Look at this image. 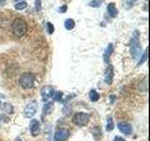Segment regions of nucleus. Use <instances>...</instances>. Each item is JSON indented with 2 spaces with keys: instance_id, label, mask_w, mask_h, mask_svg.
Here are the masks:
<instances>
[{
  "instance_id": "obj_1",
  "label": "nucleus",
  "mask_w": 150,
  "mask_h": 141,
  "mask_svg": "<svg viewBox=\"0 0 150 141\" xmlns=\"http://www.w3.org/2000/svg\"><path fill=\"white\" fill-rule=\"evenodd\" d=\"M140 36H141L140 31L134 30L129 41L130 55L134 59H137L141 53H142V47H141V43H140Z\"/></svg>"
},
{
  "instance_id": "obj_2",
  "label": "nucleus",
  "mask_w": 150,
  "mask_h": 141,
  "mask_svg": "<svg viewBox=\"0 0 150 141\" xmlns=\"http://www.w3.org/2000/svg\"><path fill=\"white\" fill-rule=\"evenodd\" d=\"M11 29L13 34L17 38H22L26 34L28 30L27 23L23 18H16L11 24Z\"/></svg>"
},
{
  "instance_id": "obj_3",
  "label": "nucleus",
  "mask_w": 150,
  "mask_h": 141,
  "mask_svg": "<svg viewBox=\"0 0 150 141\" xmlns=\"http://www.w3.org/2000/svg\"><path fill=\"white\" fill-rule=\"evenodd\" d=\"M20 86L25 88V89H29L33 86H34L35 83V75L32 73H23L22 76L20 77Z\"/></svg>"
},
{
  "instance_id": "obj_4",
  "label": "nucleus",
  "mask_w": 150,
  "mask_h": 141,
  "mask_svg": "<svg viewBox=\"0 0 150 141\" xmlns=\"http://www.w3.org/2000/svg\"><path fill=\"white\" fill-rule=\"evenodd\" d=\"M89 119H90V116L86 113H83V112H80V113H77V114H75L73 116V119H72V121L74 124H76L77 126H86L87 125L88 121H89Z\"/></svg>"
},
{
  "instance_id": "obj_5",
  "label": "nucleus",
  "mask_w": 150,
  "mask_h": 141,
  "mask_svg": "<svg viewBox=\"0 0 150 141\" xmlns=\"http://www.w3.org/2000/svg\"><path fill=\"white\" fill-rule=\"evenodd\" d=\"M37 109H38V103L36 101H31L30 103H27V105L25 106L23 113H25V116L26 118L30 119V118H32L36 114Z\"/></svg>"
},
{
  "instance_id": "obj_6",
  "label": "nucleus",
  "mask_w": 150,
  "mask_h": 141,
  "mask_svg": "<svg viewBox=\"0 0 150 141\" xmlns=\"http://www.w3.org/2000/svg\"><path fill=\"white\" fill-rule=\"evenodd\" d=\"M69 137V131L67 129H58L54 133V141H65Z\"/></svg>"
},
{
  "instance_id": "obj_7",
  "label": "nucleus",
  "mask_w": 150,
  "mask_h": 141,
  "mask_svg": "<svg viewBox=\"0 0 150 141\" xmlns=\"http://www.w3.org/2000/svg\"><path fill=\"white\" fill-rule=\"evenodd\" d=\"M54 95V88L52 86H45L41 89V96L43 101H48Z\"/></svg>"
},
{
  "instance_id": "obj_8",
  "label": "nucleus",
  "mask_w": 150,
  "mask_h": 141,
  "mask_svg": "<svg viewBox=\"0 0 150 141\" xmlns=\"http://www.w3.org/2000/svg\"><path fill=\"white\" fill-rule=\"evenodd\" d=\"M112 79H114V67L112 65H108V67L105 70V76H104L105 83L108 85H111L112 83Z\"/></svg>"
},
{
  "instance_id": "obj_9",
  "label": "nucleus",
  "mask_w": 150,
  "mask_h": 141,
  "mask_svg": "<svg viewBox=\"0 0 150 141\" xmlns=\"http://www.w3.org/2000/svg\"><path fill=\"white\" fill-rule=\"evenodd\" d=\"M118 129L125 135H130L132 133V127L128 122H120L118 124Z\"/></svg>"
},
{
  "instance_id": "obj_10",
  "label": "nucleus",
  "mask_w": 150,
  "mask_h": 141,
  "mask_svg": "<svg viewBox=\"0 0 150 141\" xmlns=\"http://www.w3.org/2000/svg\"><path fill=\"white\" fill-rule=\"evenodd\" d=\"M112 52H114V45H112V43H109L107 46V48L105 49L104 55H103L104 62H106V63L110 62V58H111V55L112 54Z\"/></svg>"
},
{
  "instance_id": "obj_11",
  "label": "nucleus",
  "mask_w": 150,
  "mask_h": 141,
  "mask_svg": "<svg viewBox=\"0 0 150 141\" xmlns=\"http://www.w3.org/2000/svg\"><path fill=\"white\" fill-rule=\"evenodd\" d=\"M107 11L108 13L110 14V16L112 18H115L117 15H118V11H117L116 6H115V3H109L107 6Z\"/></svg>"
},
{
  "instance_id": "obj_12",
  "label": "nucleus",
  "mask_w": 150,
  "mask_h": 141,
  "mask_svg": "<svg viewBox=\"0 0 150 141\" xmlns=\"http://www.w3.org/2000/svg\"><path fill=\"white\" fill-rule=\"evenodd\" d=\"M30 131L33 135H38L40 134V122L38 120H32L31 124H30Z\"/></svg>"
},
{
  "instance_id": "obj_13",
  "label": "nucleus",
  "mask_w": 150,
  "mask_h": 141,
  "mask_svg": "<svg viewBox=\"0 0 150 141\" xmlns=\"http://www.w3.org/2000/svg\"><path fill=\"white\" fill-rule=\"evenodd\" d=\"M64 26H65V28L67 30H72L74 28V26H75V21L71 18H69V19H67V20L65 21Z\"/></svg>"
},
{
  "instance_id": "obj_14",
  "label": "nucleus",
  "mask_w": 150,
  "mask_h": 141,
  "mask_svg": "<svg viewBox=\"0 0 150 141\" xmlns=\"http://www.w3.org/2000/svg\"><path fill=\"white\" fill-rule=\"evenodd\" d=\"M54 109V103H47L43 106V113L44 114H50Z\"/></svg>"
},
{
  "instance_id": "obj_15",
  "label": "nucleus",
  "mask_w": 150,
  "mask_h": 141,
  "mask_svg": "<svg viewBox=\"0 0 150 141\" xmlns=\"http://www.w3.org/2000/svg\"><path fill=\"white\" fill-rule=\"evenodd\" d=\"M27 7V3L25 1H20V2H17L15 4V6H14V8H15L17 11H23V9H26Z\"/></svg>"
},
{
  "instance_id": "obj_16",
  "label": "nucleus",
  "mask_w": 150,
  "mask_h": 141,
  "mask_svg": "<svg viewBox=\"0 0 150 141\" xmlns=\"http://www.w3.org/2000/svg\"><path fill=\"white\" fill-rule=\"evenodd\" d=\"M89 97H90V100L92 102H96L100 99V95H98V92H96V90H91L89 93Z\"/></svg>"
},
{
  "instance_id": "obj_17",
  "label": "nucleus",
  "mask_w": 150,
  "mask_h": 141,
  "mask_svg": "<svg viewBox=\"0 0 150 141\" xmlns=\"http://www.w3.org/2000/svg\"><path fill=\"white\" fill-rule=\"evenodd\" d=\"M102 4V0H93L92 2L89 3V6L92 8H100Z\"/></svg>"
},
{
  "instance_id": "obj_18",
  "label": "nucleus",
  "mask_w": 150,
  "mask_h": 141,
  "mask_svg": "<svg viewBox=\"0 0 150 141\" xmlns=\"http://www.w3.org/2000/svg\"><path fill=\"white\" fill-rule=\"evenodd\" d=\"M46 26H47V31H48V33L51 35V34H53V33L54 32V25L52 23H47L46 24Z\"/></svg>"
},
{
  "instance_id": "obj_19",
  "label": "nucleus",
  "mask_w": 150,
  "mask_h": 141,
  "mask_svg": "<svg viewBox=\"0 0 150 141\" xmlns=\"http://www.w3.org/2000/svg\"><path fill=\"white\" fill-rule=\"evenodd\" d=\"M41 0H35V11L37 12H40L41 11Z\"/></svg>"
},
{
  "instance_id": "obj_20",
  "label": "nucleus",
  "mask_w": 150,
  "mask_h": 141,
  "mask_svg": "<svg viewBox=\"0 0 150 141\" xmlns=\"http://www.w3.org/2000/svg\"><path fill=\"white\" fill-rule=\"evenodd\" d=\"M146 58H147V49L144 51V55L142 56V58H141V59H140V61H139V63H138V66H140V65H142L145 60H146Z\"/></svg>"
},
{
  "instance_id": "obj_21",
  "label": "nucleus",
  "mask_w": 150,
  "mask_h": 141,
  "mask_svg": "<svg viewBox=\"0 0 150 141\" xmlns=\"http://www.w3.org/2000/svg\"><path fill=\"white\" fill-rule=\"evenodd\" d=\"M114 129V122H112V120L111 118H109L107 120V130H112Z\"/></svg>"
},
{
  "instance_id": "obj_22",
  "label": "nucleus",
  "mask_w": 150,
  "mask_h": 141,
  "mask_svg": "<svg viewBox=\"0 0 150 141\" xmlns=\"http://www.w3.org/2000/svg\"><path fill=\"white\" fill-rule=\"evenodd\" d=\"M61 95H62V93H61V92H56L55 96L54 97V99L55 101H59L60 99H61Z\"/></svg>"
},
{
  "instance_id": "obj_23",
  "label": "nucleus",
  "mask_w": 150,
  "mask_h": 141,
  "mask_svg": "<svg viewBox=\"0 0 150 141\" xmlns=\"http://www.w3.org/2000/svg\"><path fill=\"white\" fill-rule=\"evenodd\" d=\"M66 11H67V6H66V5H63L62 7L59 8V11H60V12L64 13V12H66Z\"/></svg>"
},
{
  "instance_id": "obj_24",
  "label": "nucleus",
  "mask_w": 150,
  "mask_h": 141,
  "mask_svg": "<svg viewBox=\"0 0 150 141\" xmlns=\"http://www.w3.org/2000/svg\"><path fill=\"white\" fill-rule=\"evenodd\" d=\"M114 141H125V139H124V138H122V137H120V136H116V137L114 139Z\"/></svg>"
},
{
  "instance_id": "obj_25",
  "label": "nucleus",
  "mask_w": 150,
  "mask_h": 141,
  "mask_svg": "<svg viewBox=\"0 0 150 141\" xmlns=\"http://www.w3.org/2000/svg\"><path fill=\"white\" fill-rule=\"evenodd\" d=\"M6 4V0H0V7H3Z\"/></svg>"
},
{
  "instance_id": "obj_26",
  "label": "nucleus",
  "mask_w": 150,
  "mask_h": 141,
  "mask_svg": "<svg viewBox=\"0 0 150 141\" xmlns=\"http://www.w3.org/2000/svg\"><path fill=\"white\" fill-rule=\"evenodd\" d=\"M14 1H16V2H20V1H23V0H14Z\"/></svg>"
},
{
  "instance_id": "obj_27",
  "label": "nucleus",
  "mask_w": 150,
  "mask_h": 141,
  "mask_svg": "<svg viewBox=\"0 0 150 141\" xmlns=\"http://www.w3.org/2000/svg\"><path fill=\"white\" fill-rule=\"evenodd\" d=\"M1 103H1V101H0V107H1Z\"/></svg>"
}]
</instances>
